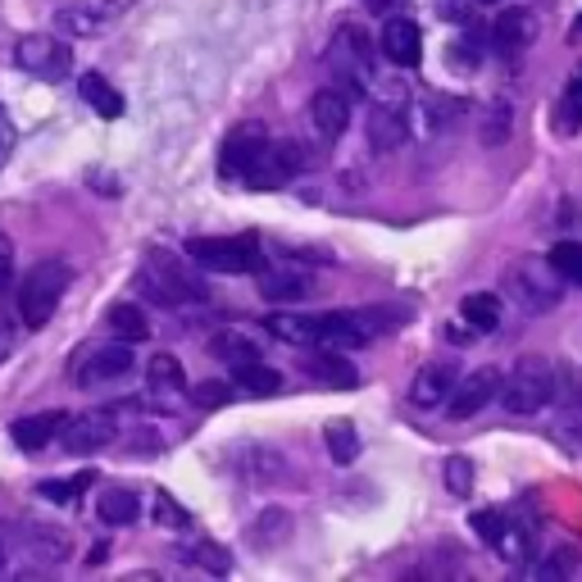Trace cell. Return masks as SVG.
Instances as JSON below:
<instances>
[{
  "label": "cell",
  "mask_w": 582,
  "mask_h": 582,
  "mask_svg": "<svg viewBox=\"0 0 582 582\" xmlns=\"http://www.w3.org/2000/svg\"><path fill=\"white\" fill-rule=\"evenodd\" d=\"M369 141H373V150H383V156H392V150H400L405 141H410V119H405V106H400V100H387V106L373 110V119H369Z\"/></svg>",
  "instance_id": "2e32d148"
},
{
  "label": "cell",
  "mask_w": 582,
  "mask_h": 582,
  "mask_svg": "<svg viewBox=\"0 0 582 582\" xmlns=\"http://www.w3.org/2000/svg\"><path fill=\"white\" fill-rule=\"evenodd\" d=\"M133 342H110L91 350V360L78 369V383L83 387H110V383H123V377L133 373Z\"/></svg>",
  "instance_id": "7c38bea8"
},
{
  "label": "cell",
  "mask_w": 582,
  "mask_h": 582,
  "mask_svg": "<svg viewBox=\"0 0 582 582\" xmlns=\"http://www.w3.org/2000/svg\"><path fill=\"white\" fill-rule=\"evenodd\" d=\"M196 565H206L210 573H227V550L214 546V542H206V546L196 550Z\"/></svg>",
  "instance_id": "ab89813d"
},
{
  "label": "cell",
  "mask_w": 582,
  "mask_h": 582,
  "mask_svg": "<svg viewBox=\"0 0 582 582\" xmlns=\"http://www.w3.org/2000/svg\"><path fill=\"white\" fill-rule=\"evenodd\" d=\"M323 437H327V455H333V465H350L360 455V433H356V423H346V419H333L323 428Z\"/></svg>",
  "instance_id": "f1b7e54d"
},
{
  "label": "cell",
  "mask_w": 582,
  "mask_h": 582,
  "mask_svg": "<svg viewBox=\"0 0 582 582\" xmlns=\"http://www.w3.org/2000/svg\"><path fill=\"white\" fill-rule=\"evenodd\" d=\"M146 383H150V392H156V396H178L187 387V373H183L178 356H156L146 364Z\"/></svg>",
  "instance_id": "4316f807"
},
{
  "label": "cell",
  "mask_w": 582,
  "mask_h": 582,
  "mask_svg": "<svg viewBox=\"0 0 582 582\" xmlns=\"http://www.w3.org/2000/svg\"><path fill=\"white\" fill-rule=\"evenodd\" d=\"M69 283H73V269L64 260H41L28 277H23L18 283V319H23V327H33L37 333V327H46L50 319H55Z\"/></svg>",
  "instance_id": "6da1fadb"
},
{
  "label": "cell",
  "mask_w": 582,
  "mask_h": 582,
  "mask_svg": "<svg viewBox=\"0 0 582 582\" xmlns=\"http://www.w3.org/2000/svg\"><path fill=\"white\" fill-rule=\"evenodd\" d=\"M450 387H455V364L450 360H433V364L419 369L414 387H410V405L414 410H437V405H446Z\"/></svg>",
  "instance_id": "e0dca14e"
},
{
  "label": "cell",
  "mask_w": 582,
  "mask_h": 582,
  "mask_svg": "<svg viewBox=\"0 0 582 582\" xmlns=\"http://www.w3.org/2000/svg\"><path fill=\"white\" fill-rule=\"evenodd\" d=\"M60 428H64V414L60 410H41V414H23L10 423V437L18 450H41L60 437Z\"/></svg>",
  "instance_id": "d6986e66"
},
{
  "label": "cell",
  "mask_w": 582,
  "mask_h": 582,
  "mask_svg": "<svg viewBox=\"0 0 582 582\" xmlns=\"http://www.w3.org/2000/svg\"><path fill=\"white\" fill-rule=\"evenodd\" d=\"M10 141H14V133H10V123H5V114H0V160H5V150H10Z\"/></svg>",
  "instance_id": "f6af8a7d"
},
{
  "label": "cell",
  "mask_w": 582,
  "mask_h": 582,
  "mask_svg": "<svg viewBox=\"0 0 582 582\" xmlns=\"http://www.w3.org/2000/svg\"><path fill=\"white\" fill-rule=\"evenodd\" d=\"M96 510H100V519H106L110 528H128V523H137V492L106 487V492H100V500H96Z\"/></svg>",
  "instance_id": "d4e9b609"
},
{
  "label": "cell",
  "mask_w": 582,
  "mask_h": 582,
  "mask_svg": "<svg viewBox=\"0 0 582 582\" xmlns=\"http://www.w3.org/2000/svg\"><path fill=\"white\" fill-rule=\"evenodd\" d=\"M573 41H582V14H578V23H573V33H569Z\"/></svg>",
  "instance_id": "c3c4849f"
},
{
  "label": "cell",
  "mask_w": 582,
  "mask_h": 582,
  "mask_svg": "<svg viewBox=\"0 0 582 582\" xmlns=\"http://www.w3.org/2000/svg\"><path fill=\"white\" fill-rule=\"evenodd\" d=\"M10 283H14V246L0 237V296L10 292Z\"/></svg>",
  "instance_id": "b9f144b4"
},
{
  "label": "cell",
  "mask_w": 582,
  "mask_h": 582,
  "mask_svg": "<svg viewBox=\"0 0 582 582\" xmlns=\"http://www.w3.org/2000/svg\"><path fill=\"white\" fill-rule=\"evenodd\" d=\"M442 14H446V18H469V5H460V0H446Z\"/></svg>",
  "instance_id": "ee69618b"
},
{
  "label": "cell",
  "mask_w": 582,
  "mask_h": 582,
  "mask_svg": "<svg viewBox=\"0 0 582 582\" xmlns=\"http://www.w3.org/2000/svg\"><path fill=\"white\" fill-rule=\"evenodd\" d=\"M156 523H160V528H187L191 515H187L169 492H156Z\"/></svg>",
  "instance_id": "e575fe53"
},
{
  "label": "cell",
  "mask_w": 582,
  "mask_h": 582,
  "mask_svg": "<svg viewBox=\"0 0 582 582\" xmlns=\"http://www.w3.org/2000/svg\"><path fill=\"white\" fill-rule=\"evenodd\" d=\"M227 400H233V383H200L196 387V405H206V410H219Z\"/></svg>",
  "instance_id": "8d00e7d4"
},
{
  "label": "cell",
  "mask_w": 582,
  "mask_h": 582,
  "mask_svg": "<svg viewBox=\"0 0 582 582\" xmlns=\"http://www.w3.org/2000/svg\"><path fill=\"white\" fill-rule=\"evenodd\" d=\"M500 528H505V515H496V510H492V515H473V533L483 537L487 546L500 537Z\"/></svg>",
  "instance_id": "f35d334b"
},
{
  "label": "cell",
  "mask_w": 582,
  "mask_h": 582,
  "mask_svg": "<svg viewBox=\"0 0 582 582\" xmlns=\"http://www.w3.org/2000/svg\"><path fill=\"white\" fill-rule=\"evenodd\" d=\"M10 346H14V327H10V319L0 314V360L10 356Z\"/></svg>",
  "instance_id": "7bdbcfd3"
},
{
  "label": "cell",
  "mask_w": 582,
  "mask_h": 582,
  "mask_svg": "<svg viewBox=\"0 0 582 582\" xmlns=\"http://www.w3.org/2000/svg\"><path fill=\"white\" fill-rule=\"evenodd\" d=\"M106 333L114 342H146L150 337V319L141 314V306H133V300H119V306L106 310Z\"/></svg>",
  "instance_id": "ffe728a7"
},
{
  "label": "cell",
  "mask_w": 582,
  "mask_h": 582,
  "mask_svg": "<svg viewBox=\"0 0 582 582\" xmlns=\"http://www.w3.org/2000/svg\"><path fill=\"white\" fill-rule=\"evenodd\" d=\"M373 333H369V323L360 319V310H350V314H319V342L314 346H327V350H360L369 346Z\"/></svg>",
  "instance_id": "9a60e30c"
},
{
  "label": "cell",
  "mask_w": 582,
  "mask_h": 582,
  "mask_svg": "<svg viewBox=\"0 0 582 582\" xmlns=\"http://www.w3.org/2000/svg\"><path fill=\"white\" fill-rule=\"evenodd\" d=\"M460 314L469 327H478V333H492V327H500V296L496 292H469L460 300Z\"/></svg>",
  "instance_id": "603a6c76"
},
{
  "label": "cell",
  "mask_w": 582,
  "mask_h": 582,
  "mask_svg": "<svg viewBox=\"0 0 582 582\" xmlns=\"http://www.w3.org/2000/svg\"><path fill=\"white\" fill-rule=\"evenodd\" d=\"M87 483H91V473H83L78 483H41L37 492H41L46 500H73V496H78V492H83Z\"/></svg>",
  "instance_id": "74e56055"
},
{
  "label": "cell",
  "mask_w": 582,
  "mask_h": 582,
  "mask_svg": "<svg viewBox=\"0 0 582 582\" xmlns=\"http://www.w3.org/2000/svg\"><path fill=\"white\" fill-rule=\"evenodd\" d=\"M310 123H314V128H319L327 141L342 137L346 123H350V96L337 91V87L314 91V96H310Z\"/></svg>",
  "instance_id": "ac0fdd59"
},
{
  "label": "cell",
  "mask_w": 582,
  "mask_h": 582,
  "mask_svg": "<svg viewBox=\"0 0 582 582\" xmlns=\"http://www.w3.org/2000/svg\"><path fill=\"white\" fill-rule=\"evenodd\" d=\"M533 37H537V18L523 5H505L492 23V46L500 50V55H519V50L533 46Z\"/></svg>",
  "instance_id": "4fadbf2b"
},
{
  "label": "cell",
  "mask_w": 582,
  "mask_h": 582,
  "mask_svg": "<svg viewBox=\"0 0 582 582\" xmlns=\"http://www.w3.org/2000/svg\"><path fill=\"white\" fill-rule=\"evenodd\" d=\"M446 487L455 496H469L473 492V465L465 460V455H450V460H446Z\"/></svg>",
  "instance_id": "836d02e7"
},
{
  "label": "cell",
  "mask_w": 582,
  "mask_h": 582,
  "mask_svg": "<svg viewBox=\"0 0 582 582\" xmlns=\"http://www.w3.org/2000/svg\"><path fill=\"white\" fill-rule=\"evenodd\" d=\"M555 392H560V400L569 405V410H582V369L565 364L560 373H555Z\"/></svg>",
  "instance_id": "d6a6232c"
},
{
  "label": "cell",
  "mask_w": 582,
  "mask_h": 582,
  "mask_svg": "<svg viewBox=\"0 0 582 582\" xmlns=\"http://www.w3.org/2000/svg\"><path fill=\"white\" fill-rule=\"evenodd\" d=\"M500 400L510 414H537L555 400V369L546 356L515 360L510 377H500Z\"/></svg>",
  "instance_id": "3957f363"
},
{
  "label": "cell",
  "mask_w": 582,
  "mask_h": 582,
  "mask_svg": "<svg viewBox=\"0 0 582 582\" xmlns=\"http://www.w3.org/2000/svg\"><path fill=\"white\" fill-rule=\"evenodd\" d=\"M377 50H383V55L396 69H419V60H423V33H419V23H410V18L383 23V41H377Z\"/></svg>",
  "instance_id": "5bb4252c"
},
{
  "label": "cell",
  "mask_w": 582,
  "mask_h": 582,
  "mask_svg": "<svg viewBox=\"0 0 582 582\" xmlns=\"http://www.w3.org/2000/svg\"><path fill=\"white\" fill-rule=\"evenodd\" d=\"M364 5H369L373 14H383V10H396V5H400V0H364Z\"/></svg>",
  "instance_id": "bcb514c9"
},
{
  "label": "cell",
  "mask_w": 582,
  "mask_h": 582,
  "mask_svg": "<svg viewBox=\"0 0 582 582\" xmlns=\"http://www.w3.org/2000/svg\"><path fill=\"white\" fill-rule=\"evenodd\" d=\"M260 292L269 300H306L310 296V277L306 273H292V269H269L260 277Z\"/></svg>",
  "instance_id": "83f0119b"
},
{
  "label": "cell",
  "mask_w": 582,
  "mask_h": 582,
  "mask_svg": "<svg viewBox=\"0 0 582 582\" xmlns=\"http://www.w3.org/2000/svg\"><path fill=\"white\" fill-rule=\"evenodd\" d=\"M137 292H146L156 306H187V300H206V287L169 256H150L137 273Z\"/></svg>",
  "instance_id": "277c9868"
},
{
  "label": "cell",
  "mask_w": 582,
  "mask_h": 582,
  "mask_svg": "<svg viewBox=\"0 0 582 582\" xmlns=\"http://www.w3.org/2000/svg\"><path fill=\"white\" fill-rule=\"evenodd\" d=\"M214 350H219V356H227V360H250V356H260V350H256V342H250L246 333H227V337H219L214 342Z\"/></svg>",
  "instance_id": "d590c367"
},
{
  "label": "cell",
  "mask_w": 582,
  "mask_h": 582,
  "mask_svg": "<svg viewBox=\"0 0 582 582\" xmlns=\"http://www.w3.org/2000/svg\"><path fill=\"white\" fill-rule=\"evenodd\" d=\"M233 387H242V392H250V396H273L277 387H283V373H277L273 364H264L260 356H250V360H237Z\"/></svg>",
  "instance_id": "44dd1931"
},
{
  "label": "cell",
  "mask_w": 582,
  "mask_h": 582,
  "mask_svg": "<svg viewBox=\"0 0 582 582\" xmlns=\"http://www.w3.org/2000/svg\"><path fill=\"white\" fill-rule=\"evenodd\" d=\"M327 69H333L337 91H346L350 100H356L360 91H369V83H373V41L364 37V28H356V23L337 28L333 46H327Z\"/></svg>",
  "instance_id": "7a4b0ae2"
},
{
  "label": "cell",
  "mask_w": 582,
  "mask_h": 582,
  "mask_svg": "<svg viewBox=\"0 0 582 582\" xmlns=\"http://www.w3.org/2000/svg\"><path fill=\"white\" fill-rule=\"evenodd\" d=\"M565 91H569V96H578V100H582V69H578V73H573V83H569V87H565Z\"/></svg>",
  "instance_id": "7dc6e473"
},
{
  "label": "cell",
  "mask_w": 582,
  "mask_h": 582,
  "mask_svg": "<svg viewBox=\"0 0 582 582\" xmlns=\"http://www.w3.org/2000/svg\"><path fill=\"white\" fill-rule=\"evenodd\" d=\"M573 565H578V555H573V550H555L550 560L542 565V578H560V573H569Z\"/></svg>",
  "instance_id": "60d3db41"
},
{
  "label": "cell",
  "mask_w": 582,
  "mask_h": 582,
  "mask_svg": "<svg viewBox=\"0 0 582 582\" xmlns=\"http://www.w3.org/2000/svg\"><path fill=\"white\" fill-rule=\"evenodd\" d=\"M264 146H269V133L260 128V123H242V128L227 133V141L219 150V173L223 178H242L246 183V173H250V164L260 160Z\"/></svg>",
  "instance_id": "30bf717a"
},
{
  "label": "cell",
  "mask_w": 582,
  "mask_h": 582,
  "mask_svg": "<svg viewBox=\"0 0 582 582\" xmlns=\"http://www.w3.org/2000/svg\"><path fill=\"white\" fill-rule=\"evenodd\" d=\"M64 450L69 455H91V450H106L119 437V423L110 410H96V414H78V419H64L60 428Z\"/></svg>",
  "instance_id": "8fae6325"
},
{
  "label": "cell",
  "mask_w": 582,
  "mask_h": 582,
  "mask_svg": "<svg viewBox=\"0 0 582 582\" xmlns=\"http://www.w3.org/2000/svg\"><path fill=\"white\" fill-rule=\"evenodd\" d=\"M306 373L323 387H356V369L342 360V350H323V356H314L306 364Z\"/></svg>",
  "instance_id": "484cf974"
},
{
  "label": "cell",
  "mask_w": 582,
  "mask_h": 582,
  "mask_svg": "<svg viewBox=\"0 0 582 582\" xmlns=\"http://www.w3.org/2000/svg\"><path fill=\"white\" fill-rule=\"evenodd\" d=\"M78 91H83V100L100 114V119H119L123 114V96H119V87L110 83V78H100V73H83L78 78Z\"/></svg>",
  "instance_id": "7402d4cb"
},
{
  "label": "cell",
  "mask_w": 582,
  "mask_h": 582,
  "mask_svg": "<svg viewBox=\"0 0 582 582\" xmlns=\"http://www.w3.org/2000/svg\"><path fill=\"white\" fill-rule=\"evenodd\" d=\"M492 546H496L510 565L533 560V533H528V528H510V523H505V528H500V537H496Z\"/></svg>",
  "instance_id": "4dcf8cb0"
},
{
  "label": "cell",
  "mask_w": 582,
  "mask_h": 582,
  "mask_svg": "<svg viewBox=\"0 0 582 582\" xmlns=\"http://www.w3.org/2000/svg\"><path fill=\"white\" fill-rule=\"evenodd\" d=\"M187 256L200 269H214V273H256V269H264L260 242L246 237V233L242 237H191Z\"/></svg>",
  "instance_id": "5b68a950"
},
{
  "label": "cell",
  "mask_w": 582,
  "mask_h": 582,
  "mask_svg": "<svg viewBox=\"0 0 582 582\" xmlns=\"http://www.w3.org/2000/svg\"><path fill=\"white\" fill-rule=\"evenodd\" d=\"M0 573H5V542H0Z\"/></svg>",
  "instance_id": "681fc988"
},
{
  "label": "cell",
  "mask_w": 582,
  "mask_h": 582,
  "mask_svg": "<svg viewBox=\"0 0 582 582\" xmlns=\"http://www.w3.org/2000/svg\"><path fill=\"white\" fill-rule=\"evenodd\" d=\"M496 396H500V373L496 369H473L469 377H455V387L446 396V410H450V419H473L478 410H487Z\"/></svg>",
  "instance_id": "9c48e42d"
},
{
  "label": "cell",
  "mask_w": 582,
  "mask_h": 582,
  "mask_svg": "<svg viewBox=\"0 0 582 582\" xmlns=\"http://www.w3.org/2000/svg\"><path fill=\"white\" fill-rule=\"evenodd\" d=\"M505 296L515 300L523 314H542V310H555L560 306V283L542 269V264H510L505 269Z\"/></svg>",
  "instance_id": "52a82bcc"
},
{
  "label": "cell",
  "mask_w": 582,
  "mask_h": 582,
  "mask_svg": "<svg viewBox=\"0 0 582 582\" xmlns=\"http://www.w3.org/2000/svg\"><path fill=\"white\" fill-rule=\"evenodd\" d=\"M14 64L23 73H33L41 83H64L73 73V50L64 37H46V33H33L14 46Z\"/></svg>",
  "instance_id": "8992f818"
},
{
  "label": "cell",
  "mask_w": 582,
  "mask_h": 582,
  "mask_svg": "<svg viewBox=\"0 0 582 582\" xmlns=\"http://www.w3.org/2000/svg\"><path fill=\"white\" fill-rule=\"evenodd\" d=\"M264 327L287 346H314L319 342V319H306V314H273Z\"/></svg>",
  "instance_id": "cb8c5ba5"
},
{
  "label": "cell",
  "mask_w": 582,
  "mask_h": 582,
  "mask_svg": "<svg viewBox=\"0 0 582 582\" xmlns=\"http://www.w3.org/2000/svg\"><path fill=\"white\" fill-rule=\"evenodd\" d=\"M55 28L60 33H69V37H96L100 28H106V14H100V10H64L60 18H55Z\"/></svg>",
  "instance_id": "1f68e13d"
},
{
  "label": "cell",
  "mask_w": 582,
  "mask_h": 582,
  "mask_svg": "<svg viewBox=\"0 0 582 582\" xmlns=\"http://www.w3.org/2000/svg\"><path fill=\"white\" fill-rule=\"evenodd\" d=\"M550 273L555 277H565V283H578L582 287V242H560L550 250Z\"/></svg>",
  "instance_id": "f546056e"
},
{
  "label": "cell",
  "mask_w": 582,
  "mask_h": 582,
  "mask_svg": "<svg viewBox=\"0 0 582 582\" xmlns=\"http://www.w3.org/2000/svg\"><path fill=\"white\" fill-rule=\"evenodd\" d=\"M300 169H306V150H300L296 141H269L260 150V160L250 164L246 183L260 187V191H277V187H287Z\"/></svg>",
  "instance_id": "ba28073f"
}]
</instances>
